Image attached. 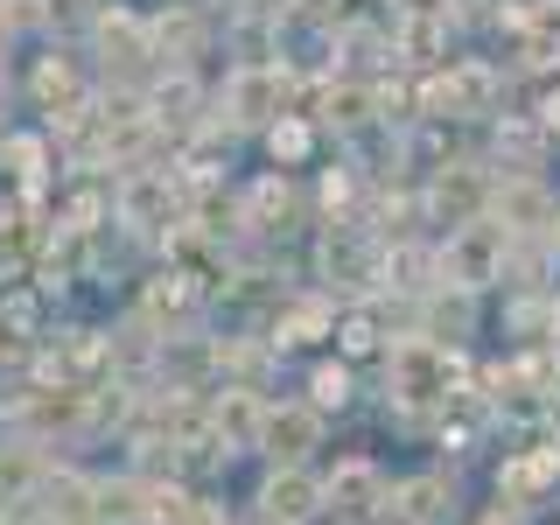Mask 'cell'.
<instances>
[{
    "label": "cell",
    "instance_id": "obj_7",
    "mask_svg": "<svg viewBox=\"0 0 560 525\" xmlns=\"http://www.w3.org/2000/svg\"><path fill=\"white\" fill-rule=\"evenodd\" d=\"M350 399V372L343 364H323V372H315V407H343Z\"/></svg>",
    "mask_w": 560,
    "mask_h": 525
},
{
    "label": "cell",
    "instance_id": "obj_1",
    "mask_svg": "<svg viewBox=\"0 0 560 525\" xmlns=\"http://www.w3.org/2000/svg\"><path fill=\"white\" fill-rule=\"evenodd\" d=\"M280 92H288V70H280V63H253V70L232 78V113L238 119H273Z\"/></svg>",
    "mask_w": 560,
    "mask_h": 525
},
{
    "label": "cell",
    "instance_id": "obj_9",
    "mask_svg": "<svg viewBox=\"0 0 560 525\" xmlns=\"http://www.w3.org/2000/svg\"><path fill=\"white\" fill-rule=\"evenodd\" d=\"M407 14H442V0H399Z\"/></svg>",
    "mask_w": 560,
    "mask_h": 525
},
{
    "label": "cell",
    "instance_id": "obj_4",
    "mask_svg": "<svg viewBox=\"0 0 560 525\" xmlns=\"http://www.w3.org/2000/svg\"><path fill=\"white\" fill-rule=\"evenodd\" d=\"M315 498H323V490H315V477H302V469H280V477L267 483V512L280 525H302L315 512Z\"/></svg>",
    "mask_w": 560,
    "mask_h": 525
},
{
    "label": "cell",
    "instance_id": "obj_8",
    "mask_svg": "<svg viewBox=\"0 0 560 525\" xmlns=\"http://www.w3.org/2000/svg\"><path fill=\"white\" fill-rule=\"evenodd\" d=\"M273 154H288V162H294V154H308V127H294V119L280 113V127H273Z\"/></svg>",
    "mask_w": 560,
    "mask_h": 525
},
{
    "label": "cell",
    "instance_id": "obj_6",
    "mask_svg": "<svg viewBox=\"0 0 560 525\" xmlns=\"http://www.w3.org/2000/svg\"><path fill=\"white\" fill-rule=\"evenodd\" d=\"M399 498H407V525H442L448 518V483L442 477H420V483H407V490H399Z\"/></svg>",
    "mask_w": 560,
    "mask_h": 525
},
{
    "label": "cell",
    "instance_id": "obj_5",
    "mask_svg": "<svg viewBox=\"0 0 560 525\" xmlns=\"http://www.w3.org/2000/svg\"><path fill=\"white\" fill-rule=\"evenodd\" d=\"M259 428H267V407H259L253 393H224V407H218V434H232V442H259Z\"/></svg>",
    "mask_w": 560,
    "mask_h": 525
},
{
    "label": "cell",
    "instance_id": "obj_3",
    "mask_svg": "<svg viewBox=\"0 0 560 525\" xmlns=\"http://www.w3.org/2000/svg\"><path fill=\"white\" fill-rule=\"evenodd\" d=\"M378 498H385V477L372 463H343L337 477H329V504H337V512H372Z\"/></svg>",
    "mask_w": 560,
    "mask_h": 525
},
{
    "label": "cell",
    "instance_id": "obj_2",
    "mask_svg": "<svg viewBox=\"0 0 560 525\" xmlns=\"http://www.w3.org/2000/svg\"><path fill=\"white\" fill-rule=\"evenodd\" d=\"M315 434H323V420H315L308 407H288V413H267V428H259V442H267L280 463H302V455L315 448Z\"/></svg>",
    "mask_w": 560,
    "mask_h": 525
}]
</instances>
